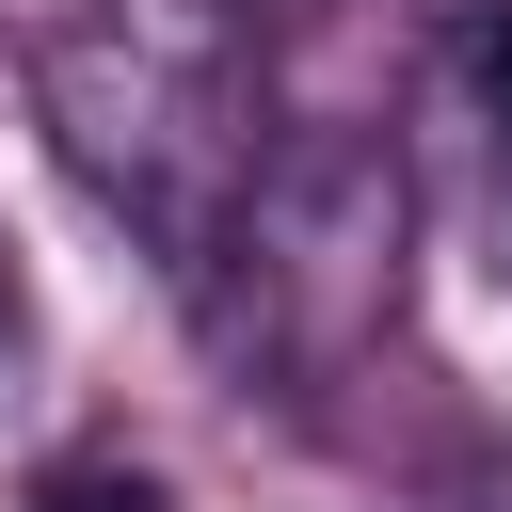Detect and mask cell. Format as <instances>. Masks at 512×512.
<instances>
[{"instance_id":"cell-5","label":"cell","mask_w":512,"mask_h":512,"mask_svg":"<svg viewBox=\"0 0 512 512\" xmlns=\"http://www.w3.org/2000/svg\"><path fill=\"white\" fill-rule=\"evenodd\" d=\"M448 512H512V448H464L448 464Z\"/></svg>"},{"instance_id":"cell-3","label":"cell","mask_w":512,"mask_h":512,"mask_svg":"<svg viewBox=\"0 0 512 512\" xmlns=\"http://www.w3.org/2000/svg\"><path fill=\"white\" fill-rule=\"evenodd\" d=\"M448 64H464V96H480V128L512 144V0H464V48H448Z\"/></svg>"},{"instance_id":"cell-4","label":"cell","mask_w":512,"mask_h":512,"mask_svg":"<svg viewBox=\"0 0 512 512\" xmlns=\"http://www.w3.org/2000/svg\"><path fill=\"white\" fill-rule=\"evenodd\" d=\"M32 512H176V496H160L144 464H112V448H96V464H48V480H32Z\"/></svg>"},{"instance_id":"cell-6","label":"cell","mask_w":512,"mask_h":512,"mask_svg":"<svg viewBox=\"0 0 512 512\" xmlns=\"http://www.w3.org/2000/svg\"><path fill=\"white\" fill-rule=\"evenodd\" d=\"M16 320H32V304H16V256H0V352H16Z\"/></svg>"},{"instance_id":"cell-7","label":"cell","mask_w":512,"mask_h":512,"mask_svg":"<svg viewBox=\"0 0 512 512\" xmlns=\"http://www.w3.org/2000/svg\"><path fill=\"white\" fill-rule=\"evenodd\" d=\"M224 16H288V0H224Z\"/></svg>"},{"instance_id":"cell-1","label":"cell","mask_w":512,"mask_h":512,"mask_svg":"<svg viewBox=\"0 0 512 512\" xmlns=\"http://www.w3.org/2000/svg\"><path fill=\"white\" fill-rule=\"evenodd\" d=\"M32 128L48 160L208 304L256 176H272V80H256V16L224 0H64L32 32Z\"/></svg>"},{"instance_id":"cell-2","label":"cell","mask_w":512,"mask_h":512,"mask_svg":"<svg viewBox=\"0 0 512 512\" xmlns=\"http://www.w3.org/2000/svg\"><path fill=\"white\" fill-rule=\"evenodd\" d=\"M416 304V176L384 128H288L224 272H208V336L224 368H256L272 400H336Z\"/></svg>"}]
</instances>
